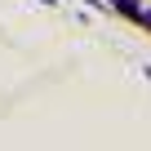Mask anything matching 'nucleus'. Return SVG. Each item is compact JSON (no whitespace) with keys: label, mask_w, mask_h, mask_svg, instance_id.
<instances>
[{"label":"nucleus","mask_w":151,"mask_h":151,"mask_svg":"<svg viewBox=\"0 0 151 151\" xmlns=\"http://www.w3.org/2000/svg\"><path fill=\"white\" fill-rule=\"evenodd\" d=\"M107 5H111L116 14H124V18H133V22H138V18H142V9H147L142 0H107Z\"/></svg>","instance_id":"1"},{"label":"nucleus","mask_w":151,"mask_h":151,"mask_svg":"<svg viewBox=\"0 0 151 151\" xmlns=\"http://www.w3.org/2000/svg\"><path fill=\"white\" fill-rule=\"evenodd\" d=\"M138 22H142V27L151 31V9H142V18H138Z\"/></svg>","instance_id":"2"}]
</instances>
